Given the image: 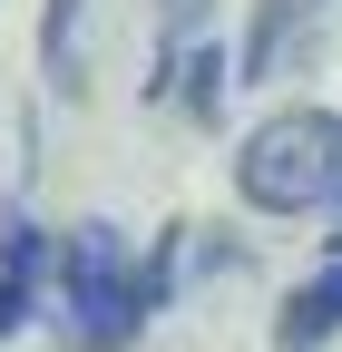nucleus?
Instances as JSON below:
<instances>
[{
	"mask_svg": "<svg viewBox=\"0 0 342 352\" xmlns=\"http://www.w3.org/2000/svg\"><path fill=\"white\" fill-rule=\"evenodd\" d=\"M235 196L264 215H313L342 206V118L332 108H284L235 147Z\"/></svg>",
	"mask_w": 342,
	"mask_h": 352,
	"instance_id": "obj_1",
	"label": "nucleus"
},
{
	"mask_svg": "<svg viewBox=\"0 0 342 352\" xmlns=\"http://www.w3.org/2000/svg\"><path fill=\"white\" fill-rule=\"evenodd\" d=\"M59 342L69 352H127L137 342V323L157 314V303L137 294V274H127V245H117V226H78L69 245H59Z\"/></svg>",
	"mask_w": 342,
	"mask_h": 352,
	"instance_id": "obj_2",
	"label": "nucleus"
},
{
	"mask_svg": "<svg viewBox=\"0 0 342 352\" xmlns=\"http://www.w3.org/2000/svg\"><path fill=\"white\" fill-rule=\"evenodd\" d=\"M332 20V0H254V30H244V78H274L304 39Z\"/></svg>",
	"mask_w": 342,
	"mask_h": 352,
	"instance_id": "obj_3",
	"label": "nucleus"
},
{
	"mask_svg": "<svg viewBox=\"0 0 342 352\" xmlns=\"http://www.w3.org/2000/svg\"><path fill=\"white\" fill-rule=\"evenodd\" d=\"M49 264H59V245L39 235V226H0V333L30 323V303H39V284H49Z\"/></svg>",
	"mask_w": 342,
	"mask_h": 352,
	"instance_id": "obj_4",
	"label": "nucleus"
},
{
	"mask_svg": "<svg viewBox=\"0 0 342 352\" xmlns=\"http://www.w3.org/2000/svg\"><path fill=\"white\" fill-rule=\"evenodd\" d=\"M332 333H342V264H323V274L274 314V342H284V352H313V342H332Z\"/></svg>",
	"mask_w": 342,
	"mask_h": 352,
	"instance_id": "obj_5",
	"label": "nucleus"
},
{
	"mask_svg": "<svg viewBox=\"0 0 342 352\" xmlns=\"http://www.w3.org/2000/svg\"><path fill=\"white\" fill-rule=\"evenodd\" d=\"M78 20H89V0H49V20H39V59H49V88H59V98H78V88H89Z\"/></svg>",
	"mask_w": 342,
	"mask_h": 352,
	"instance_id": "obj_6",
	"label": "nucleus"
},
{
	"mask_svg": "<svg viewBox=\"0 0 342 352\" xmlns=\"http://www.w3.org/2000/svg\"><path fill=\"white\" fill-rule=\"evenodd\" d=\"M225 88H235V59H225V50H186V108H196V118H216Z\"/></svg>",
	"mask_w": 342,
	"mask_h": 352,
	"instance_id": "obj_7",
	"label": "nucleus"
}]
</instances>
